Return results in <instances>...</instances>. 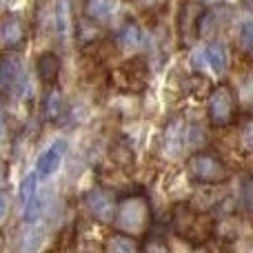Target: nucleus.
Wrapping results in <instances>:
<instances>
[{"instance_id": "f8f14e48", "label": "nucleus", "mask_w": 253, "mask_h": 253, "mask_svg": "<svg viewBox=\"0 0 253 253\" xmlns=\"http://www.w3.org/2000/svg\"><path fill=\"white\" fill-rule=\"evenodd\" d=\"M42 109L49 120H58V116L62 114V93L58 89H49V93L42 100Z\"/></svg>"}, {"instance_id": "dca6fc26", "label": "nucleus", "mask_w": 253, "mask_h": 253, "mask_svg": "<svg viewBox=\"0 0 253 253\" xmlns=\"http://www.w3.org/2000/svg\"><path fill=\"white\" fill-rule=\"evenodd\" d=\"M25 222H36L40 218V211H42V202L38 196H34L31 200H27L25 205Z\"/></svg>"}, {"instance_id": "1a4fd4ad", "label": "nucleus", "mask_w": 253, "mask_h": 253, "mask_svg": "<svg viewBox=\"0 0 253 253\" xmlns=\"http://www.w3.org/2000/svg\"><path fill=\"white\" fill-rule=\"evenodd\" d=\"M202 60L211 67V71L224 74V71H227V49H224V44L218 42V40L209 42L202 49Z\"/></svg>"}, {"instance_id": "0eeeda50", "label": "nucleus", "mask_w": 253, "mask_h": 253, "mask_svg": "<svg viewBox=\"0 0 253 253\" xmlns=\"http://www.w3.org/2000/svg\"><path fill=\"white\" fill-rule=\"evenodd\" d=\"M87 205L91 213L102 222H111L114 220V200L105 189H91L87 193Z\"/></svg>"}, {"instance_id": "20e7f679", "label": "nucleus", "mask_w": 253, "mask_h": 253, "mask_svg": "<svg viewBox=\"0 0 253 253\" xmlns=\"http://www.w3.org/2000/svg\"><path fill=\"white\" fill-rule=\"evenodd\" d=\"M65 153H67V140L60 138V140H56V142H51L38 156V160H36V175H40V178L53 175L58 169H60Z\"/></svg>"}, {"instance_id": "6e6552de", "label": "nucleus", "mask_w": 253, "mask_h": 253, "mask_svg": "<svg viewBox=\"0 0 253 253\" xmlns=\"http://www.w3.org/2000/svg\"><path fill=\"white\" fill-rule=\"evenodd\" d=\"M36 71H38V78L42 83L51 84L58 80L60 76V58L53 51H44L38 56V62H36Z\"/></svg>"}, {"instance_id": "f03ea898", "label": "nucleus", "mask_w": 253, "mask_h": 253, "mask_svg": "<svg viewBox=\"0 0 253 253\" xmlns=\"http://www.w3.org/2000/svg\"><path fill=\"white\" fill-rule=\"evenodd\" d=\"M189 173L200 184H222L229 178V169L220 156L211 151H200L189 162Z\"/></svg>"}, {"instance_id": "f3484780", "label": "nucleus", "mask_w": 253, "mask_h": 253, "mask_svg": "<svg viewBox=\"0 0 253 253\" xmlns=\"http://www.w3.org/2000/svg\"><path fill=\"white\" fill-rule=\"evenodd\" d=\"M253 42V31H251V20H245L240 25V44L245 47V51H251Z\"/></svg>"}, {"instance_id": "f257e3e1", "label": "nucleus", "mask_w": 253, "mask_h": 253, "mask_svg": "<svg viewBox=\"0 0 253 253\" xmlns=\"http://www.w3.org/2000/svg\"><path fill=\"white\" fill-rule=\"evenodd\" d=\"M114 220L120 231L138 238L151 222V209L142 198H129L120 202L118 211H114Z\"/></svg>"}, {"instance_id": "2eb2a0df", "label": "nucleus", "mask_w": 253, "mask_h": 253, "mask_svg": "<svg viewBox=\"0 0 253 253\" xmlns=\"http://www.w3.org/2000/svg\"><path fill=\"white\" fill-rule=\"evenodd\" d=\"M36 178H38L36 173H29V175H25V180L20 182V191H18L20 205H25L27 200H31V198L36 196Z\"/></svg>"}, {"instance_id": "423d86ee", "label": "nucleus", "mask_w": 253, "mask_h": 253, "mask_svg": "<svg viewBox=\"0 0 253 253\" xmlns=\"http://www.w3.org/2000/svg\"><path fill=\"white\" fill-rule=\"evenodd\" d=\"M22 80V60L16 53H4L0 60V91L11 93Z\"/></svg>"}, {"instance_id": "ddd939ff", "label": "nucleus", "mask_w": 253, "mask_h": 253, "mask_svg": "<svg viewBox=\"0 0 253 253\" xmlns=\"http://www.w3.org/2000/svg\"><path fill=\"white\" fill-rule=\"evenodd\" d=\"M107 249L129 253V251H138L140 245L133 240V236H129V233H118V236H114L109 242H107Z\"/></svg>"}, {"instance_id": "9b49d317", "label": "nucleus", "mask_w": 253, "mask_h": 253, "mask_svg": "<svg viewBox=\"0 0 253 253\" xmlns=\"http://www.w3.org/2000/svg\"><path fill=\"white\" fill-rule=\"evenodd\" d=\"M116 44H118L120 49H125V51H133V49H138L140 44H142V29H140L135 22H126L118 29V34H116Z\"/></svg>"}, {"instance_id": "39448f33", "label": "nucleus", "mask_w": 253, "mask_h": 253, "mask_svg": "<svg viewBox=\"0 0 253 253\" xmlns=\"http://www.w3.org/2000/svg\"><path fill=\"white\" fill-rule=\"evenodd\" d=\"M0 42L4 51H16L25 42V25L18 13H4L0 25Z\"/></svg>"}, {"instance_id": "4468645a", "label": "nucleus", "mask_w": 253, "mask_h": 253, "mask_svg": "<svg viewBox=\"0 0 253 253\" xmlns=\"http://www.w3.org/2000/svg\"><path fill=\"white\" fill-rule=\"evenodd\" d=\"M56 31H58V36L62 38V42H65L67 34H69V7H67V0H58V7H56Z\"/></svg>"}, {"instance_id": "6ab92c4d", "label": "nucleus", "mask_w": 253, "mask_h": 253, "mask_svg": "<svg viewBox=\"0 0 253 253\" xmlns=\"http://www.w3.org/2000/svg\"><path fill=\"white\" fill-rule=\"evenodd\" d=\"M0 129H2V118H0Z\"/></svg>"}, {"instance_id": "a211bd4d", "label": "nucleus", "mask_w": 253, "mask_h": 253, "mask_svg": "<svg viewBox=\"0 0 253 253\" xmlns=\"http://www.w3.org/2000/svg\"><path fill=\"white\" fill-rule=\"evenodd\" d=\"M2 213H4V193L0 191V218H2Z\"/></svg>"}, {"instance_id": "9d476101", "label": "nucleus", "mask_w": 253, "mask_h": 253, "mask_svg": "<svg viewBox=\"0 0 253 253\" xmlns=\"http://www.w3.org/2000/svg\"><path fill=\"white\" fill-rule=\"evenodd\" d=\"M120 0H84V16L91 20H109L116 13Z\"/></svg>"}, {"instance_id": "7ed1b4c3", "label": "nucleus", "mask_w": 253, "mask_h": 253, "mask_svg": "<svg viewBox=\"0 0 253 253\" xmlns=\"http://www.w3.org/2000/svg\"><path fill=\"white\" fill-rule=\"evenodd\" d=\"M209 120L213 126L222 129V126H229L236 118V111H238V100H236V93L229 84H218V87L211 91L209 96Z\"/></svg>"}]
</instances>
